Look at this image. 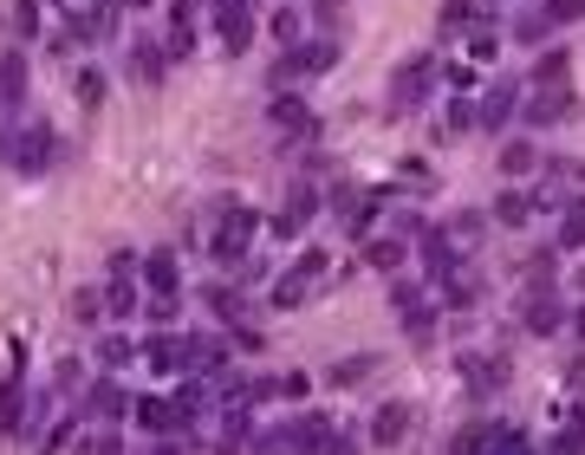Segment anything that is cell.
<instances>
[{
    "label": "cell",
    "instance_id": "cell-18",
    "mask_svg": "<svg viewBox=\"0 0 585 455\" xmlns=\"http://www.w3.org/2000/svg\"><path fill=\"white\" fill-rule=\"evenodd\" d=\"M169 410H176V430H195V424L208 417V384H202V378H182L176 397H169Z\"/></svg>",
    "mask_w": 585,
    "mask_h": 455
},
{
    "label": "cell",
    "instance_id": "cell-55",
    "mask_svg": "<svg viewBox=\"0 0 585 455\" xmlns=\"http://www.w3.org/2000/svg\"><path fill=\"white\" fill-rule=\"evenodd\" d=\"M130 267H137V254H130V248H117V254H111V280H124Z\"/></svg>",
    "mask_w": 585,
    "mask_h": 455
},
{
    "label": "cell",
    "instance_id": "cell-5",
    "mask_svg": "<svg viewBox=\"0 0 585 455\" xmlns=\"http://www.w3.org/2000/svg\"><path fill=\"white\" fill-rule=\"evenodd\" d=\"M228 339L215 332H182V378H221L228 371Z\"/></svg>",
    "mask_w": 585,
    "mask_h": 455
},
{
    "label": "cell",
    "instance_id": "cell-8",
    "mask_svg": "<svg viewBox=\"0 0 585 455\" xmlns=\"http://www.w3.org/2000/svg\"><path fill=\"white\" fill-rule=\"evenodd\" d=\"M313 215H319V189H313L306 176H293V189H287L280 215H274V235H287V241H293V235H300V228H306Z\"/></svg>",
    "mask_w": 585,
    "mask_h": 455
},
{
    "label": "cell",
    "instance_id": "cell-10",
    "mask_svg": "<svg viewBox=\"0 0 585 455\" xmlns=\"http://www.w3.org/2000/svg\"><path fill=\"white\" fill-rule=\"evenodd\" d=\"M208 7H215L221 46H228V52H247V46H254V7H247V0H208Z\"/></svg>",
    "mask_w": 585,
    "mask_h": 455
},
{
    "label": "cell",
    "instance_id": "cell-29",
    "mask_svg": "<svg viewBox=\"0 0 585 455\" xmlns=\"http://www.w3.org/2000/svg\"><path fill=\"white\" fill-rule=\"evenodd\" d=\"M475 13H482V0H443V7H436V33H443V39H456V33H469V26H475Z\"/></svg>",
    "mask_w": 585,
    "mask_h": 455
},
{
    "label": "cell",
    "instance_id": "cell-2",
    "mask_svg": "<svg viewBox=\"0 0 585 455\" xmlns=\"http://www.w3.org/2000/svg\"><path fill=\"white\" fill-rule=\"evenodd\" d=\"M254 235H260V215H254L247 202H241V208H234V202H221V235H215V261H221V267H241V261H247V248H254Z\"/></svg>",
    "mask_w": 585,
    "mask_h": 455
},
{
    "label": "cell",
    "instance_id": "cell-30",
    "mask_svg": "<svg viewBox=\"0 0 585 455\" xmlns=\"http://www.w3.org/2000/svg\"><path fill=\"white\" fill-rule=\"evenodd\" d=\"M554 248H560V254H580L585 248V202H567L560 228H554Z\"/></svg>",
    "mask_w": 585,
    "mask_h": 455
},
{
    "label": "cell",
    "instance_id": "cell-25",
    "mask_svg": "<svg viewBox=\"0 0 585 455\" xmlns=\"http://www.w3.org/2000/svg\"><path fill=\"white\" fill-rule=\"evenodd\" d=\"M274 124H280V137H313L319 117L306 111V98H287V91H280V98H274Z\"/></svg>",
    "mask_w": 585,
    "mask_h": 455
},
{
    "label": "cell",
    "instance_id": "cell-6",
    "mask_svg": "<svg viewBox=\"0 0 585 455\" xmlns=\"http://www.w3.org/2000/svg\"><path fill=\"white\" fill-rule=\"evenodd\" d=\"M521 326H527L534 339H554V332H567V300H560V287H541V293H527V300H521Z\"/></svg>",
    "mask_w": 585,
    "mask_h": 455
},
{
    "label": "cell",
    "instance_id": "cell-1",
    "mask_svg": "<svg viewBox=\"0 0 585 455\" xmlns=\"http://www.w3.org/2000/svg\"><path fill=\"white\" fill-rule=\"evenodd\" d=\"M436 72H443L436 52H410V59L391 72V111H417V104L436 91Z\"/></svg>",
    "mask_w": 585,
    "mask_h": 455
},
{
    "label": "cell",
    "instance_id": "cell-32",
    "mask_svg": "<svg viewBox=\"0 0 585 455\" xmlns=\"http://www.w3.org/2000/svg\"><path fill=\"white\" fill-rule=\"evenodd\" d=\"M495 437H501V424H469V430H456V437H449V455H488Z\"/></svg>",
    "mask_w": 585,
    "mask_h": 455
},
{
    "label": "cell",
    "instance_id": "cell-36",
    "mask_svg": "<svg viewBox=\"0 0 585 455\" xmlns=\"http://www.w3.org/2000/svg\"><path fill=\"white\" fill-rule=\"evenodd\" d=\"M72 98H78L85 111H98V104H104V72H98V65H85V72L72 78Z\"/></svg>",
    "mask_w": 585,
    "mask_h": 455
},
{
    "label": "cell",
    "instance_id": "cell-21",
    "mask_svg": "<svg viewBox=\"0 0 585 455\" xmlns=\"http://www.w3.org/2000/svg\"><path fill=\"white\" fill-rule=\"evenodd\" d=\"M0 430L20 443V437H33V424H26V384L20 378H7L0 384Z\"/></svg>",
    "mask_w": 585,
    "mask_h": 455
},
{
    "label": "cell",
    "instance_id": "cell-33",
    "mask_svg": "<svg viewBox=\"0 0 585 455\" xmlns=\"http://www.w3.org/2000/svg\"><path fill=\"white\" fill-rule=\"evenodd\" d=\"M527 78H534L541 91H554V85H567V78H573V52H547V59H541V65H534Z\"/></svg>",
    "mask_w": 585,
    "mask_h": 455
},
{
    "label": "cell",
    "instance_id": "cell-12",
    "mask_svg": "<svg viewBox=\"0 0 585 455\" xmlns=\"http://www.w3.org/2000/svg\"><path fill=\"white\" fill-rule=\"evenodd\" d=\"M410 424H417V410L410 404H378V417H371V430H365V443H378V450H397L404 437H410Z\"/></svg>",
    "mask_w": 585,
    "mask_h": 455
},
{
    "label": "cell",
    "instance_id": "cell-41",
    "mask_svg": "<svg viewBox=\"0 0 585 455\" xmlns=\"http://www.w3.org/2000/svg\"><path fill=\"white\" fill-rule=\"evenodd\" d=\"M371 371H378V358L358 352V358H339V365H332V384H358V378H371Z\"/></svg>",
    "mask_w": 585,
    "mask_h": 455
},
{
    "label": "cell",
    "instance_id": "cell-28",
    "mask_svg": "<svg viewBox=\"0 0 585 455\" xmlns=\"http://www.w3.org/2000/svg\"><path fill=\"white\" fill-rule=\"evenodd\" d=\"M143 358H150V371H163V378H182V339L156 332V339L143 345Z\"/></svg>",
    "mask_w": 585,
    "mask_h": 455
},
{
    "label": "cell",
    "instance_id": "cell-38",
    "mask_svg": "<svg viewBox=\"0 0 585 455\" xmlns=\"http://www.w3.org/2000/svg\"><path fill=\"white\" fill-rule=\"evenodd\" d=\"M501 169H508V176H527V169H534V143H527V137H508V143H501Z\"/></svg>",
    "mask_w": 585,
    "mask_h": 455
},
{
    "label": "cell",
    "instance_id": "cell-34",
    "mask_svg": "<svg viewBox=\"0 0 585 455\" xmlns=\"http://www.w3.org/2000/svg\"><path fill=\"white\" fill-rule=\"evenodd\" d=\"M436 293H443V306H449V313H469V306L482 300V280H469V274H456V280H443Z\"/></svg>",
    "mask_w": 585,
    "mask_h": 455
},
{
    "label": "cell",
    "instance_id": "cell-22",
    "mask_svg": "<svg viewBox=\"0 0 585 455\" xmlns=\"http://www.w3.org/2000/svg\"><path fill=\"white\" fill-rule=\"evenodd\" d=\"M169 59H195V0H169Z\"/></svg>",
    "mask_w": 585,
    "mask_h": 455
},
{
    "label": "cell",
    "instance_id": "cell-49",
    "mask_svg": "<svg viewBox=\"0 0 585 455\" xmlns=\"http://www.w3.org/2000/svg\"><path fill=\"white\" fill-rule=\"evenodd\" d=\"M78 455H124V437H111V430H98V437H85Z\"/></svg>",
    "mask_w": 585,
    "mask_h": 455
},
{
    "label": "cell",
    "instance_id": "cell-42",
    "mask_svg": "<svg viewBox=\"0 0 585 455\" xmlns=\"http://www.w3.org/2000/svg\"><path fill=\"white\" fill-rule=\"evenodd\" d=\"M306 287H313V280H300V274H280V287H274V306H280V313H293V306L306 300Z\"/></svg>",
    "mask_w": 585,
    "mask_h": 455
},
{
    "label": "cell",
    "instance_id": "cell-53",
    "mask_svg": "<svg viewBox=\"0 0 585 455\" xmlns=\"http://www.w3.org/2000/svg\"><path fill=\"white\" fill-rule=\"evenodd\" d=\"M228 345H234V352H260V345H267V339H260V332H254V326H228Z\"/></svg>",
    "mask_w": 585,
    "mask_h": 455
},
{
    "label": "cell",
    "instance_id": "cell-27",
    "mask_svg": "<svg viewBox=\"0 0 585 455\" xmlns=\"http://www.w3.org/2000/svg\"><path fill=\"white\" fill-rule=\"evenodd\" d=\"M488 222H495V228H527V222H534V202H527L521 189H501L495 208H488Z\"/></svg>",
    "mask_w": 585,
    "mask_h": 455
},
{
    "label": "cell",
    "instance_id": "cell-24",
    "mask_svg": "<svg viewBox=\"0 0 585 455\" xmlns=\"http://www.w3.org/2000/svg\"><path fill=\"white\" fill-rule=\"evenodd\" d=\"M130 417H137L143 437H176V410L163 397H130Z\"/></svg>",
    "mask_w": 585,
    "mask_h": 455
},
{
    "label": "cell",
    "instance_id": "cell-19",
    "mask_svg": "<svg viewBox=\"0 0 585 455\" xmlns=\"http://www.w3.org/2000/svg\"><path fill=\"white\" fill-rule=\"evenodd\" d=\"M26 72H33V65H26V52H20V46H7V52H0V104H7V111H20V104H26Z\"/></svg>",
    "mask_w": 585,
    "mask_h": 455
},
{
    "label": "cell",
    "instance_id": "cell-57",
    "mask_svg": "<svg viewBox=\"0 0 585 455\" xmlns=\"http://www.w3.org/2000/svg\"><path fill=\"white\" fill-rule=\"evenodd\" d=\"M260 455H293V450H260Z\"/></svg>",
    "mask_w": 585,
    "mask_h": 455
},
{
    "label": "cell",
    "instance_id": "cell-35",
    "mask_svg": "<svg viewBox=\"0 0 585 455\" xmlns=\"http://www.w3.org/2000/svg\"><path fill=\"white\" fill-rule=\"evenodd\" d=\"M137 358V339H124V332H111V339H98V365L104 371H124Z\"/></svg>",
    "mask_w": 585,
    "mask_h": 455
},
{
    "label": "cell",
    "instance_id": "cell-20",
    "mask_svg": "<svg viewBox=\"0 0 585 455\" xmlns=\"http://www.w3.org/2000/svg\"><path fill=\"white\" fill-rule=\"evenodd\" d=\"M85 410H91L98 424H117V417L130 410V391H124L117 378H98V384H91V397H85Z\"/></svg>",
    "mask_w": 585,
    "mask_h": 455
},
{
    "label": "cell",
    "instance_id": "cell-51",
    "mask_svg": "<svg viewBox=\"0 0 585 455\" xmlns=\"http://www.w3.org/2000/svg\"><path fill=\"white\" fill-rule=\"evenodd\" d=\"M13 33H39V0H13Z\"/></svg>",
    "mask_w": 585,
    "mask_h": 455
},
{
    "label": "cell",
    "instance_id": "cell-4",
    "mask_svg": "<svg viewBox=\"0 0 585 455\" xmlns=\"http://www.w3.org/2000/svg\"><path fill=\"white\" fill-rule=\"evenodd\" d=\"M7 156H13V169H20V176H39V169L52 163V124H46V117L20 124V130L7 137Z\"/></svg>",
    "mask_w": 585,
    "mask_h": 455
},
{
    "label": "cell",
    "instance_id": "cell-52",
    "mask_svg": "<svg viewBox=\"0 0 585 455\" xmlns=\"http://www.w3.org/2000/svg\"><path fill=\"white\" fill-rule=\"evenodd\" d=\"M293 274H300V280H319V274H326V254H319V248H306V254L293 261Z\"/></svg>",
    "mask_w": 585,
    "mask_h": 455
},
{
    "label": "cell",
    "instance_id": "cell-40",
    "mask_svg": "<svg viewBox=\"0 0 585 455\" xmlns=\"http://www.w3.org/2000/svg\"><path fill=\"white\" fill-rule=\"evenodd\" d=\"M104 313L130 319V313H137V287H130V280H111V287H104Z\"/></svg>",
    "mask_w": 585,
    "mask_h": 455
},
{
    "label": "cell",
    "instance_id": "cell-16",
    "mask_svg": "<svg viewBox=\"0 0 585 455\" xmlns=\"http://www.w3.org/2000/svg\"><path fill=\"white\" fill-rule=\"evenodd\" d=\"M306 78H313V52H306V39H300V46H280L267 85H274V91H293V85H306Z\"/></svg>",
    "mask_w": 585,
    "mask_h": 455
},
{
    "label": "cell",
    "instance_id": "cell-9",
    "mask_svg": "<svg viewBox=\"0 0 585 455\" xmlns=\"http://www.w3.org/2000/svg\"><path fill=\"white\" fill-rule=\"evenodd\" d=\"M456 371L469 378V391H475V397H495V391L508 384V358H501V352H462V358H456Z\"/></svg>",
    "mask_w": 585,
    "mask_h": 455
},
{
    "label": "cell",
    "instance_id": "cell-15",
    "mask_svg": "<svg viewBox=\"0 0 585 455\" xmlns=\"http://www.w3.org/2000/svg\"><path fill=\"white\" fill-rule=\"evenodd\" d=\"M163 65H169V46H156L150 33L130 39V78L137 85H163Z\"/></svg>",
    "mask_w": 585,
    "mask_h": 455
},
{
    "label": "cell",
    "instance_id": "cell-56",
    "mask_svg": "<svg viewBox=\"0 0 585 455\" xmlns=\"http://www.w3.org/2000/svg\"><path fill=\"white\" fill-rule=\"evenodd\" d=\"M573 326H580V339H585V306H580V319H573Z\"/></svg>",
    "mask_w": 585,
    "mask_h": 455
},
{
    "label": "cell",
    "instance_id": "cell-46",
    "mask_svg": "<svg viewBox=\"0 0 585 455\" xmlns=\"http://www.w3.org/2000/svg\"><path fill=\"white\" fill-rule=\"evenodd\" d=\"M72 313H78V326H98V313H104V293H72Z\"/></svg>",
    "mask_w": 585,
    "mask_h": 455
},
{
    "label": "cell",
    "instance_id": "cell-50",
    "mask_svg": "<svg viewBox=\"0 0 585 455\" xmlns=\"http://www.w3.org/2000/svg\"><path fill=\"white\" fill-rule=\"evenodd\" d=\"M547 455H585V430L573 424V430H560L554 443H547Z\"/></svg>",
    "mask_w": 585,
    "mask_h": 455
},
{
    "label": "cell",
    "instance_id": "cell-47",
    "mask_svg": "<svg viewBox=\"0 0 585 455\" xmlns=\"http://www.w3.org/2000/svg\"><path fill=\"white\" fill-rule=\"evenodd\" d=\"M306 391H313V378H306V371H287V378H274V397H287V404H300Z\"/></svg>",
    "mask_w": 585,
    "mask_h": 455
},
{
    "label": "cell",
    "instance_id": "cell-14",
    "mask_svg": "<svg viewBox=\"0 0 585 455\" xmlns=\"http://www.w3.org/2000/svg\"><path fill=\"white\" fill-rule=\"evenodd\" d=\"M417 248H423V267H430V280H436V287L462 274V254L449 248V235H443V228H423V235H417Z\"/></svg>",
    "mask_w": 585,
    "mask_h": 455
},
{
    "label": "cell",
    "instance_id": "cell-13",
    "mask_svg": "<svg viewBox=\"0 0 585 455\" xmlns=\"http://www.w3.org/2000/svg\"><path fill=\"white\" fill-rule=\"evenodd\" d=\"M573 20H585V0H541V13L521 20V39H547V33H560Z\"/></svg>",
    "mask_w": 585,
    "mask_h": 455
},
{
    "label": "cell",
    "instance_id": "cell-26",
    "mask_svg": "<svg viewBox=\"0 0 585 455\" xmlns=\"http://www.w3.org/2000/svg\"><path fill=\"white\" fill-rule=\"evenodd\" d=\"M404 254H410V241H404V235H378V241H365V267H371V274H397V267H404Z\"/></svg>",
    "mask_w": 585,
    "mask_h": 455
},
{
    "label": "cell",
    "instance_id": "cell-45",
    "mask_svg": "<svg viewBox=\"0 0 585 455\" xmlns=\"http://www.w3.org/2000/svg\"><path fill=\"white\" fill-rule=\"evenodd\" d=\"M267 26H274V39H280V46H300V13H293V7H280Z\"/></svg>",
    "mask_w": 585,
    "mask_h": 455
},
{
    "label": "cell",
    "instance_id": "cell-37",
    "mask_svg": "<svg viewBox=\"0 0 585 455\" xmlns=\"http://www.w3.org/2000/svg\"><path fill=\"white\" fill-rule=\"evenodd\" d=\"M469 130H475V104H449V111H443V124H436V137H443V143H449V137H469Z\"/></svg>",
    "mask_w": 585,
    "mask_h": 455
},
{
    "label": "cell",
    "instance_id": "cell-3",
    "mask_svg": "<svg viewBox=\"0 0 585 455\" xmlns=\"http://www.w3.org/2000/svg\"><path fill=\"white\" fill-rule=\"evenodd\" d=\"M326 202H332V215H339V228H345V235L371 241V222H378V202H384V195H371V189H358V182H339Z\"/></svg>",
    "mask_w": 585,
    "mask_h": 455
},
{
    "label": "cell",
    "instance_id": "cell-44",
    "mask_svg": "<svg viewBox=\"0 0 585 455\" xmlns=\"http://www.w3.org/2000/svg\"><path fill=\"white\" fill-rule=\"evenodd\" d=\"M319 455H365V430H332L319 443Z\"/></svg>",
    "mask_w": 585,
    "mask_h": 455
},
{
    "label": "cell",
    "instance_id": "cell-17",
    "mask_svg": "<svg viewBox=\"0 0 585 455\" xmlns=\"http://www.w3.org/2000/svg\"><path fill=\"white\" fill-rule=\"evenodd\" d=\"M143 287H150V300H176V287H182V267H176V254H169V248L143 254Z\"/></svg>",
    "mask_w": 585,
    "mask_h": 455
},
{
    "label": "cell",
    "instance_id": "cell-7",
    "mask_svg": "<svg viewBox=\"0 0 585 455\" xmlns=\"http://www.w3.org/2000/svg\"><path fill=\"white\" fill-rule=\"evenodd\" d=\"M521 117V78H495L488 91H482V104H475V124L482 130H501V124H514Z\"/></svg>",
    "mask_w": 585,
    "mask_h": 455
},
{
    "label": "cell",
    "instance_id": "cell-54",
    "mask_svg": "<svg viewBox=\"0 0 585 455\" xmlns=\"http://www.w3.org/2000/svg\"><path fill=\"white\" fill-rule=\"evenodd\" d=\"M423 228H430V222H423V215H410V208H404V215H397V228H391V235H404V241H417V235H423Z\"/></svg>",
    "mask_w": 585,
    "mask_h": 455
},
{
    "label": "cell",
    "instance_id": "cell-48",
    "mask_svg": "<svg viewBox=\"0 0 585 455\" xmlns=\"http://www.w3.org/2000/svg\"><path fill=\"white\" fill-rule=\"evenodd\" d=\"M391 306H397V313L423 306V287H417V280H391Z\"/></svg>",
    "mask_w": 585,
    "mask_h": 455
},
{
    "label": "cell",
    "instance_id": "cell-31",
    "mask_svg": "<svg viewBox=\"0 0 585 455\" xmlns=\"http://www.w3.org/2000/svg\"><path fill=\"white\" fill-rule=\"evenodd\" d=\"M202 300H208V313H215L221 326H241V319H247V300H241L234 287H208Z\"/></svg>",
    "mask_w": 585,
    "mask_h": 455
},
{
    "label": "cell",
    "instance_id": "cell-43",
    "mask_svg": "<svg viewBox=\"0 0 585 455\" xmlns=\"http://www.w3.org/2000/svg\"><path fill=\"white\" fill-rule=\"evenodd\" d=\"M404 332H410L417 345H430V332H436V306H410V313H404Z\"/></svg>",
    "mask_w": 585,
    "mask_h": 455
},
{
    "label": "cell",
    "instance_id": "cell-23",
    "mask_svg": "<svg viewBox=\"0 0 585 455\" xmlns=\"http://www.w3.org/2000/svg\"><path fill=\"white\" fill-rule=\"evenodd\" d=\"M443 235H449V248H456V254H475V248L488 241V215H482V208H462Z\"/></svg>",
    "mask_w": 585,
    "mask_h": 455
},
{
    "label": "cell",
    "instance_id": "cell-39",
    "mask_svg": "<svg viewBox=\"0 0 585 455\" xmlns=\"http://www.w3.org/2000/svg\"><path fill=\"white\" fill-rule=\"evenodd\" d=\"M560 176H567V169L554 163V169H547V182H541L527 202H534V208H567V182H560Z\"/></svg>",
    "mask_w": 585,
    "mask_h": 455
},
{
    "label": "cell",
    "instance_id": "cell-11",
    "mask_svg": "<svg viewBox=\"0 0 585 455\" xmlns=\"http://www.w3.org/2000/svg\"><path fill=\"white\" fill-rule=\"evenodd\" d=\"M560 117H573V85H554V91H534V98L521 104V124H534V130H554Z\"/></svg>",
    "mask_w": 585,
    "mask_h": 455
}]
</instances>
